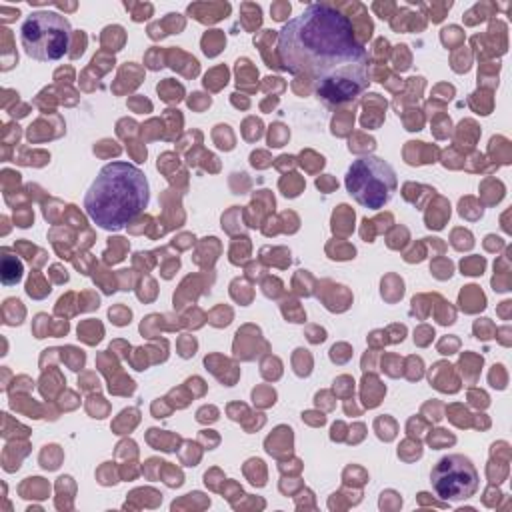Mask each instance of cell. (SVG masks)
<instances>
[{"label": "cell", "mask_w": 512, "mask_h": 512, "mask_svg": "<svg viewBox=\"0 0 512 512\" xmlns=\"http://www.w3.org/2000/svg\"><path fill=\"white\" fill-rule=\"evenodd\" d=\"M284 68L318 84L326 102H346L368 86V52L348 16L330 4H310L278 34Z\"/></svg>", "instance_id": "cell-1"}, {"label": "cell", "mask_w": 512, "mask_h": 512, "mask_svg": "<svg viewBox=\"0 0 512 512\" xmlns=\"http://www.w3.org/2000/svg\"><path fill=\"white\" fill-rule=\"evenodd\" d=\"M148 180L128 162L106 164L84 196L86 214L104 230H122L148 204Z\"/></svg>", "instance_id": "cell-2"}, {"label": "cell", "mask_w": 512, "mask_h": 512, "mask_svg": "<svg viewBox=\"0 0 512 512\" xmlns=\"http://www.w3.org/2000/svg\"><path fill=\"white\" fill-rule=\"evenodd\" d=\"M70 42L68 20L50 10L32 12L20 26V44L24 52L38 62L60 60Z\"/></svg>", "instance_id": "cell-3"}, {"label": "cell", "mask_w": 512, "mask_h": 512, "mask_svg": "<svg viewBox=\"0 0 512 512\" xmlns=\"http://www.w3.org/2000/svg\"><path fill=\"white\" fill-rule=\"evenodd\" d=\"M346 188L358 204L378 210L396 192L394 168L376 156L358 158L346 172Z\"/></svg>", "instance_id": "cell-4"}, {"label": "cell", "mask_w": 512, "mask_h": 512, "mask_svg": "<svg viewBox=\"0 0 512 512\" xmlns=\"http://www.w3.org/2000/svg\"><path fill=\"white\" fill-rule=\"evenodd\" d=\"M430 482L438 498L456 502L474 496L480 484V476L470 458L462 454H448L434 464Z\"/></svg>", "instance_id": "cell-5"}, {"label": "cell", "mask_w": 512, "mask_h": 512, "mask_svg": "<svg viewBox=\"0 0 512 512\" xmlns=\"http://www.w3.org/2000/svg\"><path fill=\"white\" fill-rule=\"evenodd\" d=\"M22 278V266L18 260H10L4 256V266H2V282L4 286H12Z\"/></svg>", "instance_id": "cell-6"}]
</instances>
